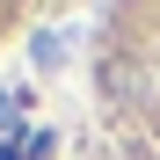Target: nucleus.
I'll list each match as a JSON object with an SVG mask.
<instances>
[{
  "mask_svg": "<svg viewBox=\"0 0 160 160\" xmlns=\"http://www.w3.org/2000/svg\"><path fill=\"white\" fill-rule=\"evenodd\" d=\"M44 153H51V131H15L0 146V160H44Z\"/></svg>",
  "mask_w": 160,
  "mask_h": 160,
  "instance_id": "1",
  "label": "nucleus"
},
{
  "mask_svg": "<svg viewBox=\"0 0 160 160\" xmlns=\"http://www.w3.org/2000/svg\"><path fill=\"white\" fill-rule=\"evenodd\" d=\"M58 58H66V37L44 29V37H37V66H58Z\"/></svg>",
  "mask_w": 160,
  "mask_h": 160,
  "instance_id": "2",
  "label": "nucleus"
},
{
  "mask_svg": "<svg viewBox=\"0 0 160 160\" xmlns=\"http://www.w3.org/2000/svg\"><path fill=\"white\" fill-rule=\"evenodd\" d=\"M22 124V95H8V88H0V131H15Z\"/></svg>",
  "mask_w": 160,
  "mask_h": 160,
  "instance_id": "3",
  "label": "nucleus"
}]
</instances>
